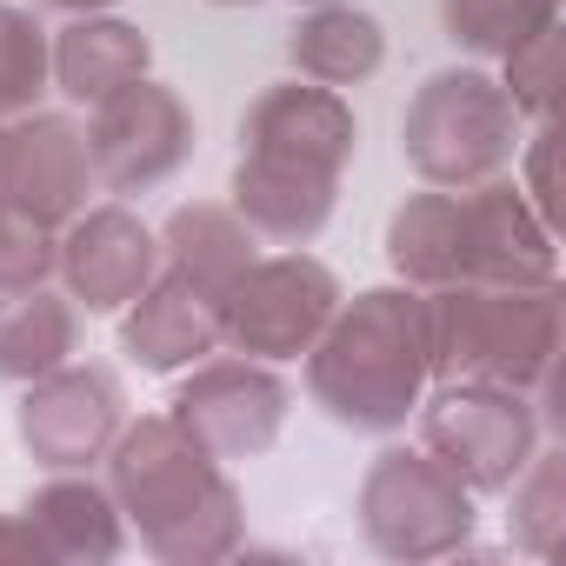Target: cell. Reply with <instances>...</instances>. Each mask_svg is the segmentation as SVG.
<instances>
[{
	"mask_svg": "<svg viewBox=\"0 0 566 566\" xmlns=\"http://www.w3.org/2000/svg\"><path fill=\"white\" fill-rule=\"evenodd\" d=\"M107 493L120 520L140 533V546L167 566H213L240 553L247 506L227 480V460H213L174 413H140L114 433L101 453Z\"/></svg>",
	"mask_w": 566,
	"mask_h": 566,
	"instance_id": "obj_1",
	"label": "cell"
},
{
	"mask_svg": "<svg viewBox=\"0 0 566 566\" xmlns=\"http://www.w3.org/2000/svg\"><path fill=\"white\" fill-rule=\"evenodd\" d=\"M433 387L427 360V294L394 280L334 307L307 347V400L354 433H400Z\"/></svg>",
	"mask_w": 566,
	"mask_h": 566,
	"instance_id": "obj_2",
	"label": "cell"
},
{
	"mask_svg": "<svg viewBox=\"0 0 566 566\" xmlns=\"http://www.w3.org/2000/svg\"><path fill=\"white\" fill-rule=\"evenodd\" d=\"M559 280H453L427 294V360L433 380H486L533 394L559 367Z\"/></svg>",
	"mask_w": 566,
	"mask_h": 566,
	"instance_id": "obj_3",
	"label": "cell"
},
{
	"mask_svg": "<svg viewBox=\"0 0 566 566\" xmlns=\"http://www.w3.org/2000/svg\"><path fill=\"white\" fill-rule=\"evenodd\" d=\"M400 154L427 187H473L513 167L520 114L486 67L427 74L400 114Z\"/></svg>",
	"mask_w": 566,
	"mask_h": 566,
	"instance_id": "obj_4",
	"label": "cell"
},
{
	"mask_svg": "<svg viewBox=\"0 0 566 566\" xmlns=\"http://www.w3.org/2000/svg\"><path fill=\"white\" fill-rule=\"evenodd\" d=\"M420 447L467 486V493H506V480L539 453V413L533 394L486 387V380H440L413 407Z\"/></svg>",
	"mask_w": 566,
	"mask_h": 566,
	"instance_id": "obj_5",
	"label": "cell"
},
{
	"mask_svg": "<svg viewBox=\"0 0 566 566\" xmlns=\"http://www.w3.org/2000/svg\"><path fill=\"white\" fill-rule=\"evenodd\" d=\"M340 273L314 253H253L220 294V347L247 360H301L340 307Z\"/></svg>",
	"mask_w": 566,
	"mask_h": 566,
	"instance_id": "obj_6",
	"label": "cell"
},
{
	"mask_svg": "<svg viewBox=\"0 0 566 566\" xmlns=\"http://www.w3.org/2000/svg\"><path fill=\"white\" fill-rule=\"evenodd\" d=\"M473 493L427 453V447H387L374 453L360 480V533L387 559H447L473 539Z\"/></svg>",
	"mask_w": 566,
	"mask_h": 566,
	"instance_id": "obj_7",
	"label": "cell"
},
{
	"mask_svg": "<svg viewBox=\"0 0 566 566\" xmlns=\"http://www.w3.org/2000/svg\"><path fill=\"white\" fill-rule=\"evenodd\" d=\"M87 154L101 193H147L193 160V107L167 81L140 74L87 107Z\"/></svg>",
	"mask_w": 566,
	"mask_h": 566,
	"instance_id": "obj_8",
	"label": "cell"
},
{
	"mask_svg": "<svg viewBox=\"0 0 566 566\" xmlns=\"http://www.w3.org/2000/svg\"><path fill=\"white\" fill-rule=\"evenodd\" d=\"M167 413L213 453V460H260L294 413V387L280 380L273 360H247V354H207L187 367L180 394L167 400Z\"/></svg>",
	"mask_w": 566,
	"mask_h": 566,
	"instance_id": "obj_9",
	"label": "cell"
},
{
	"mask_svg": "<svg viewBox=\"0 0 566 566\" xmlns=\"http://www.w3.org/2000/svg\"><path fill=\"white\" fill-rule=\"evenodd\" d=\"M127 427V394L114 367L94 360H61L54 374L21 387V413L14 433L28 447L34 467L48 473H87L101 467V453L114 447V433Z\"/></svg>",
	"mask_w": 566,
	"mask_h": 566,
	"instance_id": "obj_10",
	"label": "cell"
},
{
	"mask_svg": "<svg viewBox=\"0 0 566 566\" xmlns=\"http://www.w3.org/2000/svg\"><path fill=\"white\" fill-rule=\"evenodd\" d=\"M94 193L101 180H94L87 127L74 114L28 107L14 120H0V200L28 207L48 227H67L81 207H94Z\"/></svg>",
	"mask_w": 566,
	"mask_h": 566,
	"instance_id": "obj_11",
	"label": "cell"
},
{
	"mask_svg": "<svg viewBox=\"0 0 566 566\" xmlns=\"http://www.w3.org/2000/svg\"><path fill=\"white\" fill-rule=\"evenodd\" d=\"M154 273H160V233H154L127 200L81 207V213L61 227L54 280H61V294H67L81 314H120Z\"/></svg>",
	"mask_w": 566,
	"mask_h": 566,
	"instance_id": "obj_12",
	"label": "cell"
},
{
	"mask_svg": "<svg viewBox=\"0 0 566 566\" xmlns=\"http://www.w3.org/2000/svg\"><path fill=\"white\" fill-rule=\"evenodd\" d=\"M460 193V266L467 280H506V287H526V280H559V240L553 220H539V207L520 193L513 167Z\"/></svg>",
	"mask_w": 566,
	"mask_h": 566,
	"instance_id": "obj_13",
	"label": "cell"
},
{
	"mask_svg": "<svg viewBox=\"0 0 566 566\" xmlns=\"http://www.w3.org/2000/svg\"><path fill=\"white\" fill-rule=\"evenodd\" d=\"M354 147H360L354 101L340 87H321V81H301V74L266 87L240 114V154H280V160H307V167L347 174Z\"/></svg>",
	"mask_w": 566,
	"mask_h": 566,
	"instance_id": "obj_14",
	"label": "cell"
},
{
	"mask_svg": "<svg viewBox=\"0 0 566 566\" xmlns=\"http://www.w3.org/2000/svg\"><path fill=\"white\" fill-rule=\"evenodd\" d=\"M120 354L140 374H187L193 360L220 354V301L180 280L174 266H160L120 307Z\"/></svg>",
	"mask_w": 566,
	"mask_h": 566,
	"instance_id": "obj_15",
	"label": "cell"
},
{
	"mask_svg": "<svg viewBox=\"0 0 566 566\" xmlns=\"http://www.w3.org/2000/svg\"><path fill=\"white\" fill-rule=\"evenodd\" d=\"M260 240L280 247H307L334 207H340V174L307 167V160H280V154H240L233 167V200H227Z\"/></svg>",
	"mask_w": 566,
	"mask_h": 566,
	"instance_id": "obj_16",
	"label": "cell"
},
{
	"mask_svg": "<svg viewBox=\"0 0 566 566\" xmlns=\"http://www.w3.org/2000/svg\"><path fill=\"white\" fill-rule=\"evenodd\" d=\"M21 513L41 533L54 566H107L127 546V520H120L107 480H87V473H48Z\"/></svg>",
	"mask_w": 566,
	"mask_h": 566,
	"instance_id": "obj_17",
	"label": "cell"
},
{
	"mask_svg": "<svg viewBox=\"0 0 566 566\" xmlns=\"http://www.w3.org/2000/svg\"><path fill=\"white\" fill-rule=\"evenodd\" d=\"M48 61H54V94L74 107H94L154 67V41L120 14H74L48 41Z\"/></svg>",
	"mask_w": 566,
	"mask_h": 566,
	"instance_id": "obj_18",
	"label": "cell"
},
{
	"mask_svg": "<svg viewBox=\"0 0 566 566\" xmlns=\"http://www.w3.org/2000/svg\"><path fill=\"white\" fill-rule=\"evenodd\" d=\"M160 266H174L180 280H193L200 294H227L247 273V260L260 253V233L227 207V200H180L160 227Z\"/></svg>",
	"mask_w": 566,
	"mask_h": 566,
	"instance_id": "obj_19",
	"label": "cell"
},
{
	"mask_svg": "<svg viewBox=\"0 0 566 566\" xmlns=\"http://www.w3.org/2000/svg\"><path fill=\"white\" fill-rule=\"evenodd\" d=\"M287 61H294L301 81L360 87L387 61V28L360 8V0H340V8H307L294 21V34H287Z\"/></svg>",
	"mask_w": 566,
	"mask_h": 566,
	"instance_id": "obj_20",
	"label": "cell"
},
{
	"mask_svg": "<svg viewBox=\"0 0 566 566\" xmlns=\"http://www.w3.org/2000/svg\"><path fill=\"white\" fill-rule=\"evenodd\" d=\"M387 266L420 294L467 280V266H460V193L453 187H427V193H407L394 207V220H387Z\"/></svg>",
	"mask_w": 566,
	"mask_h": 566,
	"instance_id": "obj_21",
	"label": "cell"
},
{
	"mask_svg": "<svg viewBox=\"0 0 566 566\" xmlns=\"http://www.w3.org/2000/svg\"><path fill=\"white\" fill-rule=\"evenodd\" d=\"M81 354V307L54 287L0 294V380L28 387Z\"/></svg>",
	"mask_w": 566,
	"mask_h": 566,
	"instance_id": "obj_22",
	"label": "cell"
},
{
	"mask_svg": "<svg viewBox=\"0 0 566 566\" xmlns=\"http://www.w3.org/2000/svg\"><path fill=\"white\" fill-rule=\"evenodd\" d=\"M506 533L533 559H553L559 553V533H566V453L559 447H539L506 480Z\"/></svg>",
	"mask_w": 566,
	"mask_h": 566,
	"instance_id": "obj_23",
	"label": "cell"
},
{
	"mask_svg": "<svg viewBox=\"0 0 566 566\" xmlns=\"http://www.w3.org/2000/svg\"><path fill=\"white\" fill-rule=\"evenodd\" d=\"M553 21H559V0H440L447 41L473 61H500Z\"/></svg>",
	"mask_w": 566,
	"mask_h": 566,
	"instance_id": "obj_24",
	"label": "cell"
},
{
	"mask_svg": "<svg viewBox=\"0 0 566 566\" xmlns=\"http://www.w3.org/2000/svg\"><path fill=\"white\" fill-rule=\"evenodd\" d=\"M48 41L54 34L41 28V8H14V0H0V120L41 107V94L54 87Z\"/></svg>",
	"mask_w": 566,
	"mask_h": 566,
	"instance_id": "obj_25",
	"label": "cell"
},
{
	"mask_svg": "<svg viewBox=\"0 0 566 566\" xmlns=\"http://www.w3.org/2000/svg\"><path fill=\"white\" fill-rule=\"evenodd\" d=\"M500 87L520 120H553L559 114V21L526 34L513 54H500Z\"/></svg>",
	"mask_w": 566,
	"mask_h": 566,
	"instance_id": "obj_26",
	"label": "cell"
},
{
	"mask_svg": "<svg viewBox=\"0 0 566 566\" xmlns=\"http://www.w3.org/2000/svg\"><path fill=\"white\" fill-rule=\"evenodd\" d=\"M61 260V227L34 220L28 207L0 200V294H21V287H48Z\"/></svg>",
	"mask_w": 566,
	"mask_h": 566,
	"instance_id": "obj_27",
	"label": "cell"
},
{
	"mask_svg": "<svg viewBox=\"0 0 566 566\" xmlns=\"http://www.w3.org/2000/svg\"><path fill=\"white\" fill-rule=\"evenodd\" d=\"M0 566H54L28 513H0Z\"/></svg>",
	"mask_w": 566,
	"mask_h": 566,
	"instance_id": "obj_28",
	"label": "cell"
},
{
	"mask_svg": "<svg viewBox=\"0 0 566 566\" xmlns=\"http://www.w3.org/2000/svg\"><path fill=\"white\" fill-rule=\"evenodd\" d=\"M34 8H48V14H114V0H34Z\"/></svg>",
	"mask_w": 566,
	"mask_h": 566,
	"instance_id": "obj_29",
	"label": "cell"
},
{
	"mask_svg": "<svg viewBox=\"0 0 566 566\" xmlns=\"http://www.w3.org/2000/svg\"><path fill=\"white\" fill-rule=\"evenodd\" d=\"M294 8H340V0H294Z\"/></svg>",
	"mask_w": 566,
	"mask_h": 566,
	"instance_id": "obj_30",
	"label": "cell"
},
{
	"mask_svg": "<svg viewBox=\"0 0 566 566\" xmlns=\"http://www.w3.org/2000/svg\"><path fill=\"white\" fill-rule=\"evenodd\" d=\"M213 8H253V0H213Z\"/></svg>",
	"mask_w": 566,
	"mask_h": 566,
	"instance_id": "obj_31",
	"label": "cell"
}]
</instances>
